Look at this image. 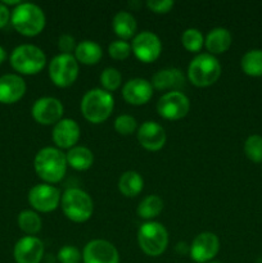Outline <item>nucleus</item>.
I'll list each match as a JSON object with an SVG mask.
<instances>
[{
	"label": "nucleus",
	"mask_w": 262,
	"mask_h": 263,
	"mask_svg": "<svg viewBox=\"0 0 262 263\" xmlns=\"http://www.w3.org/2000/svg\"><path fill=\"white\" fill-rule=\"evenodd\" d=\"M33 168L45 184H58L66 176L68 168L66 153L58 148L45 146L36 153Z\"/></svg>",
	"instance_id": "nucleus-1"
},
{
	"label": "nucleus",
	"mask_w": 262,
	"mask_h": 263,
	"mask_svg": "<svg viewBox=\"0 0 262 263\" xmlns=\"http://www.w3.org/2000/svg\"><path fill=\"white\" fill-rule=\"evenodd\" d=\"M10 22L18 33L27 37H33L45 28V13L39 5L32 3H21L13 9Z\"/></svg>",
	"instance_id": "nucleus-2"
},
{
	"label": "nucleus",
	"mask_w": 262,
	"mask_h": 263,
	"mask_svg": "<svg viewBox=\"0 0 262 263\" xmlns=\"http://www.w3.org/2000/svg\"><path fill=\"white\" fill-rule=\"evenodd\" d=\"M115 99L110 92L103 89H91L85 92L81 100V113L90 123H103L110 117Z\"/></svg>",
	"instance_id": "nucleus-3"
},
{
	"label": "nucleus",
	"mask_w": 262,
	"mask_h": 263,
	"mask_svg": "<svg viewBox=\"0 0 262 263\" xmlns=\"http://www.w3.org/2000/svg\"><path fill=\"white\" fill-rule=\"evenodd\" d=\"M61 207L64 216L69 221L76 223H84L90 220L94 211V203L91 197L85 190L79 187L67 189L62 194Z\"/></svg>",
	"instance_id": "nucleus-4"
},
{
	"label": "nucleus",
	"mask_w": 262,
	"mask_h": 263,
	"mask_svg": "<svg viewBox=\"0 0 262 263\" xmlns=\"http://www.w3.org/2000/svg\"><path fill=\"white\" fill-rule=\"evenodd\" d=\"M221 64L215 55L198 54L188 67V80L197 87H208L217 82L221 76Z\"/></svg>",
	"instance_id": "nucleus-5"
},
{
	"label": "nucleus",
	"mask_w": 262,
	"mask_h": 263,
	"mask_svg": "<svg viewBox=\"0 0 262 263\" xmlns=\"http://www.w3.org/2000/svg\"><path fill=\"white\" fill-rule=\"evenodd\" d=\"M10 66L21 74L40 73L46 66V55L39 46L31 44H23L17 46L10 54Z\"/></svg>",
	"instance_id": "nucleus-6"
},
{
	"label": "nucleus",
	"mask_w": 262,
	"mask_h": 263,
	"mask_svg": "<svg viewBox=\"0 0 262 263\" xmlns=\"http://www.w3.org/2000/svg\"><path fill=\"white\" fill-rule=\"evenodd\" d=\"M138 244L149 257H158L169 246V233L162 223L146 221L138 230Z\"/></svg>",
	"instance_id": "nucleus-7"
},
{
	"label": "nucleus",
	"mask_w": 262,
	"mask_h": 263,
	"mask_svg": "<svg viewBox=\"0 0 262 263\" xmlns=\"http://www.w3.org/2000/svg\"><path fill=\"white\" fill-rule=\"evenodd\" d=\"M49 77L57 87L66 89L79 77V62L73 54H58L49 63Z\"/></svg>",
	"instance_id": "nucleus-8"
},
{
	"label": "nucleus",
	"mask_w": 262,
	"mask_h": 263,
	"mask_svg": "<svg viewBox=\"0 0 262 263\" xmlns=\"http://www.w3.org/2000/svg\"><path fill=\"white\" fill-rule=\"evenodd\" d=\"M190 110V100L184 92L169 91L162 95L157 103V112L162 118L179 121L186 117Z\"/></svg>",
	"instance_id": "nucleus-9"
},
{
	"label": "nucleus",
	"mask_w": 262,
	"mask_h": 263,
	"mask_svg": "<svg viewBox=\"0 0 262 263\" xmlns=\"http://www.w3.org/2000/svg\"><path fill=\"white\" fill-rule=\"evenodd\" d=\"M62 194L58 187L50 184H38L28 192V203L40 213L53 212L61 204Z\"/></svg>",
	"instance_id": "nucleus-10"
},
{
	"label": "nucleus",
	"mask_w": 262,
	"mask_h": 263,
	"mask_svg": "<svg viewBox=\"0 0 262 263\" xmlns=\"http://www.w3.org/2000/svg\"><path fill=\"white\" fill-rule=\"evenodd\" d=\"M131 50L136 59L143 63H152L161 55L162 43L156 33L151 31H141L133 39Z\"/></svg>",
	"instance_id": "nucleus-11"
},
{
	"label": "nucleus",
	"mask_w": 262,
	"mask_h": 263,
	"mask_svg": "<svg viewBox=\"0 0 262 263\" xmlns=\"http://www.w3.org/2000/svg\"><path fill=\"white\" fill-rule=\"evenodd\" d=\"M64 113L63 104L53 97H44L36 100L31 109L33 120L43 126H54L62 120Z\"/></svg>",
	"instance_id": "nucleus-12"
},
{
	"label": "nucleus",
	"mask_w": 262,
	"mask_h": 263,
	"mask_svg": "<svg viewBox=\"0 0 262 263\" xmlns=\"http://www.w3.org/2000/svg\"><path fill=\"white\" fill-rule=\"evenodd\" d=\"M220 249L217 235L210 231L198 234L189 247L190 258L197 263H208L213 261Z\"/></svg>",
	"instance_id": "nucleus-13"
},
{
	"label": "nucleus",
	"mask_w": 262,
	"mask_h": 263,
	"mask_svg": "<svg viewBox=\"0 0 262 263\" xmlns=\"http://www.w3.org/2000/svg\"><path fill=\"white\" fill-rule=\"evenodd\" d=\"M84 263H120V253L110 241L103 239L90 240L82 251Z\"/></svg>",
	"instance_id": "nucleus-14"
},
{
	"label": "nucleus",
	"mask_w": 262,
	"mask_h": 263,
	"mask_svg": "<svg viewBox=\"0 0 262 263\" xmlns=\"http://www.w3.org/2000/svg\"><path fill=\"white\" fill-rule=\"evenodd\" d=\"M136 136L139 144L149 152L161 151L167 140L164 128L154 121H145L141 123L136 131Z\"/></svg>",
	"instance_id": "nucleus-15"
},
{
	"label": "nucleus",
	"mask_w": 262,
	"mask_h": 263,
	"mask_svg": "<svg viewBox=\"0 0 262 263\" xmlns=\"http://www.w3.org/2000/svg\"><path fill=\"white\" fill-rule=\"evenodd\" d=\"M81 136L79 123L72 118H62L51 131V139L58 149H71L77 145Z\"/></svg>",
	"instance_id": "nucleus-16"
},
{
	"label": "nucleus",
	"mask_w": 262,
	"mask_h": 263,
	"mask_svg": "<svg viewBox=\"0 0 262 263\" xmlns=\"http://www.w3.org/2000/svg\"><path fill=\"white\" fill-rule=\"evenodd\" d=\"M15 263H40L44 257V243L36 236H23L13 249Z\"/></svg>",
	"instance_id": "nucleus-17"
},
{
	"label": "nucleus",
	"mask_w": 262,
	"mask_h": 263,
	"mask_svg": "<svg viewBox=\"0 0 262 263\" xmlns=\"http://www.w3.org/2000/svg\"><path fill=\"white\" fill-rule=\"evenodd\" d=\"M122 97L131 105H144L153 97V86L145 79L128 80L122 87Z\"/></svg>",
	"instance_id": "nucleus-18"
},
{
	"label": "nucleus",
	"mask_w": 262,
	"mask_h": 263,
	"mask_svg": "<svg viewBox=\"0 0 262 263\" xmlns=\"http://www.w3.org/2000/svg\"><path fill=\"white\" fill-rule=\"evenodd\" d=\"M26 82L21 76L14 73L3 74L0 77V103L14 104L25 95Z\"/></svg>",
	"instance_id": "nucleus-19"
},
{
	"label": "nucleus",
	"mask_w": 262,
	"mask_h": 263,
	"mask_svg": "<svg viewBox=\"0 0 262 263\" xmlns=\"http://www.w3.org/2000/svg\"><path fill=\"white\" fill-rule=\"evenodd\" d=\"M151 84L156 90L180 91L185 85V76L179 68H164L153 74Z\"/></svg>",
	"instance_id": "nucleus-20"
},
{
	"label": "nucleus",
	"mask_w": 262,
	"mask_h": 263,
	"mask_svg": "<svg viewBox=\"0 0 262 263\" xmlns=\"http://www.w3.org/2000/svg\"><path fill=\"white\" fill-rule=\"evenodd\" d=\"M233 44V36L228 28L216 27L208 32L204 39V46L211 55L222 54L230 49Z\"/></svg>",
	"instance_id": "nucleus-21"
},
{
	"label": "nucleus",
	"mask_w": 262,
	"mask_h": 263,
	"mask_svg": "<svg viewBox=\"0 0 262 263\" xmlns=\"http://www.w3.org/2000/svg\"><path fill=\"white\" fill-rule=\"evenodd\" d=\"M112 28L116 35L120 37V40L126 41L130 40L131 37H135L138 23H136L135 17L131 13L121 10V12L116 13L115 17H113Z\"/></svg>",
	"instance_id": "nucleus-22"
},
{
	"label": "nucleus",
	"mask_w": 262,
	"mask_h": 263,
	"mask_svg": "<svg viewBox=\"0 0 262 263\" xmlns=\"http://www.w3.org/2000/svg\"><path fill=\"white\" fill-rule=\"evenodd\" d=\"M73 57L79 63L85 66H94L99 63L103 57V50L99 44L91 40H84L77 44Z\"/></svg>",
	"instance_id": "nucleus-23"
},
{
	"label": "nucleus",
	"mask_w": 262,
	"mask_h": 263,
	"mask_svg": "<svg viewBox=\"0 0 262 263\" xmlns=\"http://www.w3.org/2000/svg\"><path fill=\"white\" fill-rule=\"evenodd\" d=\"M67 164L76 171H86L94 163V154L86 146L76 145L66 153Z\"/></svg>",
	"instance_id": "nucleus-24"
},
{
	"label": "nucleus",
	"mask_w": 262,
	"mask_h": 263,
	"mask_svg": "<svg viewBox=\"0 0 262 263\" xmlns=\"http://www.w3.org/2000/svg\"><path fill=\"white\" fill-rule=\"evenodd\" d=\"M144 180L139 172L126 171L118 179V190L126 198H135L143 192Z\"/></svg>",
	"instance_id": "nucleus-25"
},
{
	"label": "nucleus",
	"mask_w": 262,
	"mask_h": 263,
	"mask_svg": "<svg viewBox=\"0 0 262 263\" xmlns=\"http://www.w3.org/2000/svg\"><path fill=\"white\" fill-rule=\"evenodd\" d=\"M163 211V200L158 195H148L144 198L138 205V216L143 220L152 221L153 218L158 217Z\"/></svg>",
	"instance_id": "nucleus-26"
},
{
	"label": "nucleus",
	"mask_w": 262,
	"mask_h": 263,
	"mask_svg": "<svg viewBox=\"0 0 262 263\" xmlns=\"http://www.w3.org/2000/svg\"><path fill=\"white\" fill-rule=\"evenodd\" d=\"M241 71L251 77H262V50L252 49L247 51L240 61Z\"/></svg>",
	"instance_id": "nucleus-27"
},
{
	"label": "nucleus",
	"mask_w": 262,
	"mask_h": 263,
	"mask_svg": "<svg viewBox=\"0 0 262 263\" xmlns=\"http://www.w3.org/2000/svg\"><path fill=\"white\" fill-rule=\"evenodd\" d=\"M18 226L21 230L28 236H33L38 233H40L41 228H43V221H41L40 216L35 211L26 210L18 215Z\"/></svg>",
	"instance_id": "nucleus-28"
},
{
	"label": "nucleus",
	"mask_w": 262,
	"mask_h": 263,
	"mask_svg": "<svg viewBox=\"0 0 262 263\" xmlns=\"http://www.w3.org/2000/svg\"><path fill=\"white\" fill-rule=\"evenodd\" d=\"M181 44L190 53H198L204 46V37L198 28H186L181 35Z\"/></svg>",
	"instance_id": "nucleus-29"
},
{
	"label": "nucleus",
	"mask_w": 262,
	"mask_h": 263,
	"mask_svg": "<svg viewBox=\"0 0 262 263\" xmlns=\"http://www.w3.org/2000/svg\"><path fill=\"white\" fill-rule=\"evenodd\" d=\"M244 154L249 161L253 163H261L262 162V136L251 135L247 138L244 143Z\"/></svg>",
	"instance_id": "nucleus-30"
},
{
	"label": "nucleus",
	"mask_w": 262,
	"mask_h": 263,
	"mask_svg": "<svg viewBox=\"0 0 262 263\" xmlns=\"http://www.w3.org/2000/svg\"><path fill=\"white\" fill-rule=\"evenodd\" d=\"M100 84H102L103 90H105V91H116L122 84L121 72L117 68H113V67H108V68L103 69V72L100 73Z\"/></svg>",
	"instance_id": "nucleus-31"
},
{
	"label": "nucleus",
	"mask_w": 262,
	"mask_h": 263,
	"mask_svg": "<svg viewBox=\"0 0 262 263\" xmlns=\"http://www.w3.org/2000/svg\"><path fill=\"white\" fill-rule=\"evenodd\" d=\"M116 133L122 136H128L138 131V122L133 116L121 115L115 120Z\"/></svg>",
	"instance_id": "nucleus-32"
},
{
	"label": "nucleus",
	"mask_w": 262,
	"mask_h": 263,
	"mask_svg": "<svg viewBox=\"0 0 262 263\" xmlns=\"http://www.w3.org/2000/svg\"><path fill=\"white\" fill-rule=\"evenodd\" d=\"M131 45L127 41L116 40L108 45V54L115 61H125L131 54Z\"/></svg>",
	"instance_id": "nucleus-33"
},
{
	"label": "nucleus",
	"mask_w": 262,
	"mask_h": 263,
	"mask_svg": "<svg viewBox=\"0 0 262 263\" xmlns=\"http://www.w3.org/2000/svg\"><path fill=\"white\" fill-rule=\"evenodd\" d=\"M59 263H81L82 253L73 246H63L58 251Z\"/></svg>",
	"instance_id": "nucleus-34"
},
{
	"label": "nucleus",
	"mask_w": 262,
	"mask_h": 263,
	"mask_svg": "<svg viewBox=\"0 0 262 263\" xmlns=\"http://www.w3.org/2000/svg\"><path fill=\"white\" fill-rule=\"evenodd\" d=\"M175 3L172 0H149L146 2V7L149 10L157 14H166L174 8Z\"/></svg>",
	"instance_id": "nucleus-35"
},
{
	"label": "nucleus",
	"mask_w": 262,
	"mask_h": 263,
	"mask_svg": "<svg viewBox=\"0 0 262 263\" xmlns=\"http://www.w3.org/2000/svg\"><path fill=\"white\" fill-rule=\"evenodd\" d=\"M77 44L76 40L72 35L64 33L58 39V49L61 50V54H72L74 53Z\"/></svg>",
	"instance_id": "nucleus-36"
},
{
	"label": "nucleus",
	"mask_w": 262,
	"mask_h": 263,
	"mask_svg": "<svg viewBox=\"0 0 262 263\" xmlns=\"http://www.w3.org/2000/svg\"><path fill=\"white\" fill-rule=\"evenodd\" d=\"M10 20L9 8L5 7L3 3H0V28L5 27Z\"/></svg>",
	"instance_id": "nucleus-37"
},
{
	"label": "nucleus",
	"mask_w": 262,
	"mask_h": 263,
	"mask_svg": "<svg viewBox=\"0 0 262 263\" xmlns=\"http://www.w3.org/2000/svg\"><path fill=\"white\" fill-rule=\"evenodd\" d=\"M2 3L5 7H8V5H15V7H18L22 2H20V0H3Z\"/></svg>",
	"instance_id": "nucleus-38"
},
{
	"label": "nucleus",
	"mask_w": 262,
	"mask_h": 263,
	"mask_svg": "<svg viewBox=\"0 0 262 263\" xmlns=\"http://www.w3.org/2000/svg\"><path fill=\"white\" fill-rule=\"evenodd\" d=\"M5 59H7V53H5L4 48H3V46L0 45V64H2L3 62L5 61Z\"/></svg>",
	"instance_id": "nucleus-39"
},
{
	"label": "nucleus",
	"mask_w": 262,
	"mask_h": 263,
	"mask_svg": "<svg viewBox=\"0 0 262 263\" xmlns=\"http://www.w3.org/2000/svg\"><path fill=\"white\" fill-rule=\"evenodd\" d=\"M208 263H221L220 261H211V262H208Z\"/></svg>",
	"instance_id": "nucleus-40"
}]
</instances>
